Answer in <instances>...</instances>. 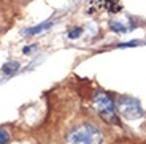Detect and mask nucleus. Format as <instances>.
<instances>
[{
  "label": "nucleus",
  "instance_id": "nucleus-1",
  "mask_svg": "<svg viewBox=\"0 0 146 144\" xmlns=\"http://www.w3.org/2000/svg\"><path fill=\"white\" fill-rule=\"evenodd\" d=\"M65 144H103V135L94 124H81L65 136Z\"/></svg>",
  "mask_w": 146,
  "mask_h": 144
},
{
  "label": "nucleus",
  "instance_id": "nucleus-2",
  "mask_svg": "<svg viewBox=\"0 0 146 144\" xmlns=\"http://www.w3.org/2000/svg\"><path fill=\"white\" fill-rule=\"evenodd\" d=\"M94 108L97 109L99 116L105 120V122L119 125V119H117L116 109H114V103L106 94L99 92V94L95 95L94 97Z\"/></svg>",
  "mask_w": 146,
  "mask_h": 144
},
{
  "label": "nucleus",
  "instance_id": "nucleus-3",
  "mask_svg": "<svg viewBox=\"0 0 146 144\" xmlns=\"http://www.w3.org/2000/svg\"><path fill=\"white\" fill-rule=\"evenodd\" d=\"M117 109L119 112L124 117L127 119H138L141 117L143 114V109H141V104L137 98H132V97H127V95H122V97L117 98Z\"/></svg>",
  "mask_w": 146,
  "mask_h": 144
},
{
  "label": "nucleus",
  "instance_id": "nucleus-4",
  "mask_svg": "<svg viewBox=\"0 0 146 144\" xmlns=\"http://www.w3.org/2000/svg\"><path fill=\"white\" fill-rule=\"evenodd\" d=\"M122 10L121 0H91V13H119Z\"/></svg>",
  "mask_w": 146,
  "mask_h": 144
},
{
  "label": "nucleus",
  "instance_id": "nucleus-5",
  "mask_svg": "<svg viewBox=\"0 0 146 144\" xmlns=\"http://www.w3.org/2000/svg\"><path fill=\"white\" fill-rule=\"evenodd\" d=\"M51 25H52V22H51V21L43 22V24L36 25V27H32V29L24 30V35H36V33H41V32H44V30H48L49 27H51Z\"/></svg>",
  "mask_w": 146,
  "mask_h": 144
},
{
  "label": "nucleus",
  "instance_id": "nucleus-6",
  "mask_svg": "<svg viewBox=\"0 0 146 144\" xmlns=\"http://www.w3.org/2000/svg\"><path fill=\"white\" fill-rule=\"evenodd\" d=\"M110 27H111V30H114V32H117V33H125V32L130 30L127 25H124L122 22H119V21H111L110 22Z\"/></svg>",
  "mask_w": 146,
  "mask_h": 144
},
{
  "label": "nucleus",
  "instance_id": "nucleus-7",
  "mask_svg": "<svg viewBox=\"0 0 146 144\" xmlns=\"http://www.w3.org/2000/svg\"><path fill=\"white\" fill-rule=\"evenodd\" d=\"M18 68H19V63H18V62H7V63L2 67L3 73H7V75H11V73L18 71Z\"/></svg>",
  "mask_w": 146,
  "mask_h": 144
},
{
  "label": "nucleus",
  "instance_id": "nucleus-8",
  "mask_svg": "<svg viewBox=\"0 0 146 144\" xmlns=\"http://www.w3.org/2000/svg\"><path fill=\"white\" fill-rule=\"evenodd\" d=\"M81 33H83V29L81 27H75V29H72L68 32V38L70 40H75V38H80Z\"/></svg>",
  "mask_w": 146,
  "mask_h": 144
},
{
  "label": "nucleus",
  "instance_id": "nucleus-9",
  "mask_svg": "<svg viewBox=\"0 0 146 144\" xmlns=\"http://www.w3.org/2000/svg\"><path fill=\"white\" fill-rule=\"evenodd\" d=\"M8 141H10L8 131H5L3 128H0V144H8Z\"/></svg>",
  "mask_w": 146,
  "mask_h": 144
},
{
  "label": "nucleus",
  "instance_id": "nucleus-10",
  "mask_svg": "<svg viewBox=\"0 0 146 144\" xmlns=\"http://www.w3.org/2000/svg\"><path fill=\"white\" fill-rule=\"evenodd\" d=\"M138 44V41H129V43H122V44H119V48H132V46H137Z\"/></svg>",
  "mask_w": 146,
  "mask_h": 144
},
{
  "label": "nucleus",
  "instance_id": "nucleus-11",
  "mask_svg": "<svg viewBox=\"0 0 146 144\" xmlns=\"http://www.w3.org/2000/svg\"><path fill=\"white\" fill-rule=\"evenodd\" d=\"M33 49H35V46H30V48H24V54H29V52H32Z\"/></svg>",
  "mask_w": 146,
  "mask_h": 144
}]
</instances>
